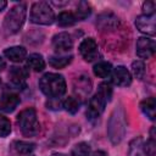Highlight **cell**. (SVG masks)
Instances as JSON below:
<instances>
[{
	"label": "cell",
	"mask_w": 156,
	"mask_h": 156,
	"mask_svg": "<svg viewBox=\"0 0 156 156\" xmlns=\"http://www.w3.org/2000/svg\"><path fill=\"white\" fill-rule=\"evenodd\" d=\"M112 93H113V90H112V85H111L110 83H107V82H102V83L99 84L98 94H99L106 102H108V101L111 100V98H112Z\"/></svg>",
	"instance_id": "obj_27"
},
{
	"label": "cell",
	"mask_w": 156,
	"mask_h": 156,
	"mask_svg": "<svg viewBox=\"0 0 156 156\" xmlns=\"http://www.w3.org/2000/svg\"><path fill=\"white\" fill-rule=\"evenodd\" d=\"M29 76V71L26 68V67H17V66H13L10 68L9 71V77H10V80L11 83L17 87V88H22V87H26V79L28 78Z\"/></svg>",
	"instance_id": "obj_13"
},
{
	"label": "cell",
	"mask_w": 156,
	"mask_h": 156,
	"mask_svg": "<svg viewBox=\"0 0 156 156\" xmlns=\"http://www.w3.org/2000/svg\"><path fill=\"white\" fill-rule=\"evenodd\" d=\"M30 21L37 24L49 26L55 21L54 10L46 1H37L30 9Z\"/></svg>",
	"instance_id": "obj_5"
},
{
	"label": "cell",
	"mask_w": 156,
	"mask_h": 156,
	"mask_svg": "<svg viewBox=\"0 0 156 156\" xmlns=\"http://www.w3.org/2000/svg\"><path fill=\"white\" fill-rule=\"evenodd\" d=\"M91 90V82L89 79V77L87 76H79L76 78L74 80V91L77 93V95L84 98L87 96Z\"/></svg>",
	"instance_id": "obj_15"
},
{
	"label": "cell",
	"mask_w": 156,
	"mask_h": 156,
	"mask_svg": "<svg viewBox=\"0 0 156 156\" xmlns=\"http://www.w3.org/2000/svg\"><path fill=\"white\" fill-rule=\"evenodd\" d=\"M127 132V115L122 105L117 106L107 123V136L112 144H118L122 141Z\"/></svg>",
	"instance_id": "obj_1"
},
{
	"label": "cell",
	"mask_w": 156,
	"mask_h": 156,
	"mask_svg": "<svg viewBox=\"0 0 156 156\" xmlns=\"http://www.w3.org/2000/svg\"><path fill=\"white\" fill-rule=\"evenodd\" d=\"M155 9H156L155 1H145L143 4V11H144L143 15H146V16L155 15Z\"/></svg>",
	"instance_id": "obj_31"
},
{
	"label": "cell",
	"mask_w": 156,
	"mask_h": 156,
	"mask_svg": "<svg viewBox=\"0 0 156 156\" xmlns=\"http://www.w3.org/2000/svg\"><path fill=\"white\" fill-rule=\"evenodd\" d=\"M51 156H67V155H65V154H58V152H56V154H52Z\"/></svg>",
	"instance_id": "obj_35"
},
{
	"label": "cell",
	"mask_w": 156,
	"mask_h": 156,
	"mask_svg": "<svg viewBox=\"0 0 156 156\" xmlns=\"http://www.w3.org/2000/svg\"><path fill=\"white\" fill-rule=\"evenodd\" d=\"M143 152L146 156H155V154H156V140H155V138H150L146 143L143 144Z\"/></svg>",
	"instance_id": "obj_29"
},
{
	"label": "cell",
	"mask_w": 156,
	"mask_h": 156,
	"mask_svg": "<svg viewBox=\"0 0 156 156\" xmlns=\"http://www.w3.org/2000/svg\"><path fill=\"white\" fill-rule=\"evenodd\" d=\"M17 124L26 136H34L40 130V123L38 121L37 111L33 107L22 110L17 116Z\"/></svg>",
	"instance_id": "obj_4"
},
{
	"label": "cell",
	"mask_w": 156,
	"mask_h": 156,
	"mask_svg": "<svg viewBox=\"0 0 156 156\" xmlns=\"http://www.w3.org/2000/svg\"><path fill=\"white\" fill-rule=\"evenodd\" d=\"M140 110L141 112L151 121L156 119V100L154 96H150L140 102Z\"/></svg>",
	"instance_id": "obj_17"
},
{
	"label": "cell",
	"mask_w": 156,
	"mask_h": 156,
	"mask_svg": "<svg viewBox=\"0 0 156 156\" xmlns=\"http://www.w3.org/2000/svg\"><path fill=\"white\" fill-rule=\"evenodd\" d=\"M135 27L144 34L154 37L156 34V20L155 15L146 16V15H140L135 18Z\"/></svg>",
	"instance_id": "obj_7"
},
{
	"label": "cell",
	"mask_w": 156,
	"mask_h": 156,
	"mask_svg": "<svg viewBox=\"0 0 156 156\" xmlns=\"http://www.w3.org/2000/svg\"><path fill=\"white\" fill-rule=\"evenodd\" d=\"M27 66L35 72H41L45 68V61L40 54H30L27 57Z\"/></svg>",
	"instance_id": "obj_18"
},
{
	"label": "cell",
	"mask_w": 156,
	"mask_h": 156,
	"mask_svg": "<svg viewBox=\"0 0 156 156\" xmlns=\"http://www.w3.org/2000/svg\"><path fill=\"white\" fill-rule=\"evenodd\" d=\"M6 6H7V2H6V1H4V0H0V11H2Z\"/></svg>",
	"instance_id": "obj_33"
},
{
	"label": "cell",
	"mask_w": 156,
	"mask_h": 156,
	"mask_svg": "<svg viewBox=\"0 0 156 156\" xmlns=\"http://www.w3.org/2000/svg\"><path fill=\"white\" fill-rule=\"evenodd\" d=\"M90 155V145L82 141L76 144L71 150V156H89Z\"/></svg>",
	"instance_id": "obj_26"
},
{
	"label": "cell",
	"mask_w": 156,
	"mask_h": 156,
	"mask_svg": "<svg viewBox=\"0 0 156 156\" xmlns=\"http://www.w3.org/2000/svg\"><path fill=\"white\" fill-rule=\"evenodd\" d=\"M20 96L16 93H5L2 94L1 101H0V107L5 112H12L20 104Z\"/></svg>",
	"instance_id": "obj_14"
},
{
	"label": "cell",
	"mask_w": 156,
	"mask_h": 156,
	"mask_svg": "<svg viewBox=\"0 0 156 156\" xmlns=\"http://www.w3.org/2000/svg\"><path fill=\"white\" fill-rule=\"evenodd\" d=\"M119 24L118 17L111 12L100 13L96 18V27L100 30H112L116 29Z\"/></svg>",
	"instance_id": "obj_10"
},
{
	"label": "cell",
	"mask_w": 156,
	"mask_h": 156,
	"mask_svg": "<svg viewBox=\"0 0 156 156\" xmlns=\"http://www.w3.org/2000/svg\"><path fill=\"white\" fill-rule=\"evenodd\" d=\"M77 22L74 15L68 11H63L57 16V24L60 27H71Z\"/></svg>",
	"instance_id": "obj_23"
},
{
	"label": "cell",
	"mask_w": 156,
	"mask_h": 156,
	"mask_svg": "<svg viewBox=\"0 0 156 156\" xmlns=\"http://www.w3.org/2000/svg\"><path fill=\"white\" fill-rule=\"evenodd\" d=\"M11 133V122L7 117L0 115V136H7Z\"/></svg>",
	"instance_id": "obj_30"
},
{
	"label": "cell",
	"mask_w": 156,
	"mask_h": 156,
	"mask_svg": "<svg viewBox=\"0 0 156 156\" xmlns=\"http://www.w3.org/2000/svg\"><path fill=\"white\" fill-rule=\"evenodd\" d=\"M39 88L41 93L50 99H58L65 95L67 90L66 80L63 76L58 73H45L39 79Z\"/></svg>",
	"instance_id": "obj_2"
},
{
	"label": "cell",
	"mask_w": 156,
	"mask_h": 156,
	"mask_svg": "<svg viewBox=\"0 0 156 156\" xmlns=\"http://www.w3.org/2000/svg\"><path fill=\"white\" fill-rule=\"evenodd\" d=\"M52 46L58 52L69 51L73 46V40L67 32H61L52 37Z\"/></svg>",
	"instance_id": "obj_11"
},
{
	"label": "cell",
	"mask_w": 156,
	"mask_h": 156,
	"mask_svg": "<svg viewBox=\"0 0 156 156\" xmlns=\"http://www.w3.org/2000/svg\"><path fill=\"white\" fill-rule=\"evenodd\" d=\"M106 101L96 93L93 98H90L89 102H88V107H87V118L93 121V119H96L101 116V113L104 112L105 110V106H106Z\"/></svg>",
	"instance_id": "obj_6"
},
{
	"label": "cell",
	"mask_w": 156,
	"mask_h": 156,
	"mask_svg": "<svg viewBox=\"0 0 156 156\" xmlns=\"http://www.w3.org/2000/svg\"><path fill=\"white\" fill-rule=\"evenodd\" d=\"M112 82L118 87H128L132 83V74L124 66H117L112 69Z\"/></svg>",
	"instance_id": "obj_12"
},
{
	"label": "cell",
	"mask_w": 156,
	"mask_h": 156,
	"mask_svg": "<svg viewBox=\"0 0 156 156\" xmlns=\"http://www.w3.org/2000/svg\"><path fill=\"white\" fill-rule=\"evenodd\" d=\"M132 72L136 79H143L145 76V63L141 60H135L132 62Z\"/></svg>",
	"instance_id": "obj_28"
},
{
	"label": "cell",
	"mask_w": 156,
	"mask_h": 156,
	"mask_svg": "<svg viewBox=\"0 0 156 156\" xmlns=\"http://www.w3.org/2000/svg\"><path fill=\"white\" fill-rule=\"evenodd\" d=\"M143 144H144V139L141 136H136L134 138L130 144H129V149H128V156H143Z\"/></svg>",
	"instance_id": "obj_21"
},
{
	"label": "cell",
	"mask_w": 156,
	"mask_h": 156,
	"mask_svg": "<svg viewBox=\"0 0 156 156\" xmlns=\"http://www.w3.org/2000/svg\"><path fill=\"white\" fill-rule=\"evenodd\" d=\"M79 54L82 55V57L85 61H88V62L94 61L99 55L98 44H96L95 39L94 38H85L79 45Z\"/></svg>",
	"instance_id": "obj_9"
},
{
	"label": "cell",
	"mask_w": 156,
	"mask_h": 156,
	"mask_svg": "<svg viewBox=\"0 0 156 156\" xmlns=\"http://www.w3.org/2000/svg\"><path fill=\"white\" fill-rule=\"evenodd\" d=\"M4 55L12 62H22L27 57V50L23 46H11L4 50Z\"/></svg>",
	"instance_id": "obj_16"
},
{
	"label": "cell",
	"mask_w": 156,
	"mask_h": 156,
	"mask_svg": "<svg viewBox=\"0 0 156 156\" xmlns=\"http://www.w3.org/2000/svg\"><path fill=\"white\" fill-rule=\"evenodd\" d=\"M26 15H27L26 4H18L13 6L4 18V24H2L4 32L9 35L16 34L17 32H20V29L24 23Z\"/></svg>",
	"instance_id": "obj_3"
},
{
	"label": "cell",
	"mask_w": 156,
	"mask_h": 156,
	"mask_svg": "<svg viewBox=\"0 0 156 156\" xmlns=\"http://www.w3.org/2000/svg\"><path fill=\"white\" fill-rule=\"evenodd\" d=\"M112 69H113L112 65L110 62H106V61H100V62L95 63L93 67L94 74L99 78H107L112 73Z\"/></svg>",
	"instance_id": "obj_19"
},
{
	"label": "cell",
	"mask_w": 156,
	"mask_h": 156,
	"mask_svg": "<svg viewBox=\"0 0 156 156\" xmlns=\"http://www.w3.org/2000/svg\"><path fill=\"white\" fill-rule=\"evenodd\" d=\"M72 56H50L49 57V65L54 68H63L68 63H71Z\"/></svg>",
	"instance_id": "obj_25"
},
{
	"label": "cell",
	"mask_w": 156,
	"mask_h": 156,
	"mask_svg": "<svg viewBox=\"0 0 156 156\" xmlns=\"http://www.w3.org/2000/svg\"><path fill=\"white\" fill-rule=\"evenodd\" d=\"M93 156H107V155H106V152H104V151H96V152L93 154Z\"/></svg>",
	"instance_id": "obj_34"
},
{
	"label": "cell",
	"mask_w": 156,
	"mask_h": 156,
	"mask_svg": "<svg viewBox=\"0 0 156 156\" xmlns=\"http://www.w3.org/2000/svg\"><path fill=\"white\" fill-rule=\"evenodd\" d=\"M79 106H80V101H79V99L76 98V96H68V98H66L65 101L62 102V107H63L67 112H69V113H72V115H74V113L78 112Z\"/></svg>",
	"instance_id": "obj_22"
},
{
	"label": "cell",
	"mask_w": 156,
	"mask_h": 156,
	"mask_svg": "<svg viewBox=\"0 0 156 156\" xmlns=\"http://www.w3.org/2000/svg\"><path fill=\"white\" fill-rule=\"evenodd\" d=\"M5 67H6V62H5V60H4L2 57H0V72H1Z\"/></svg>",
	"instance_id": "obj_32"
},
{
	"label": "cell",
	"mask_w": 156,
	"mask_h": 156,
	"mask_svg": "<svg viewBox=\"0 0 156 156\" xmlns=\"http://www.w3.org/2000/svg\"><path fill=\"white\" fill-rule=\"evenodd\" d=\"M90 12H91L90 5L88 2H85V1H80L78 4V6H77L76 13H73V15H74L77 21H83V20H85L90 15Z\"/></svg>",
	"instance_id": "obj_24"
},
{
	"label": "cell",
	"mask_w": 156,
	"mask_h": 156,
	"mask_svg": "<svg viewBox=\"0 0 156 156\" xmlns=\"http://www.w3.org/2000/svg\"><path fill=\"white\" fill-rule=\"evenodd\" d=\"M156 50V43L154 39L140 37L136 40V55L140 58H150Z\"/></svg>",
	"instance_id": "obj_8"
},
{
	"label": "cell",
	"mask_w": 156,
	"mask_h": 156,
	"mask_svg": "<svg viewBox=\"0 0 156 156\" xmlns=\"http://www.w3.org/2000/svg\"><path fill=\"white\" fill-rule=\"evenodd\" d=\"M13 150L20 154V155H29L33 152V150L35 149V144L34 143H29V141H23V140H17L12 144Z\"/></svg>",
	"instance_id": "obj_20"
}]
</instances>
